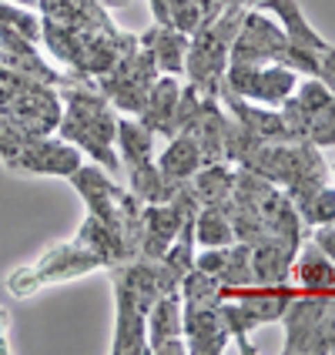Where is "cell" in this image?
I'll use <instances>...</instances> for the list:
<instances>
[{
  "label": "cell",
  "mask_w": 335,
  "mask_h": 355,
  "mask_svg": "<svg viewBox=\"0 0 335 355\" xmlns=\"http://www.w3.org/2000/svg\"><path fill=\"white\" fill-rule=\"evenodd\" d=\"M64 111H60V138L71 141L74 148L87 151L104 171L118 175L121 158L114 155V138H118V107L101 94L91 78L67 74V80L58 87Z\"/></svg>",
  "instance_id": "cell-1"
},
{
  "label": "cell",
  "mask_w": 335,
  "mask_h": 355,
  "mask_svg": "<svg viewBox=\"0 0 335 355\" xmlns=\"http://www.w3.org/2000/svg\"><path fill=\"white\" fill-rule=\"evenodd\" d=\"M248 7L228 3L212 24L198 27L188 40V58H184V74L188 80L201 87V94L218 98V84L228 71V54H232V40H235L241 17Z\"/></svg>",
  "instance_id": "cell-2"
},
{
  "label": "cell",
  "mask_w": 335,
  "mask_h": 355,
  "mask_svg": "<svg viewBox=\"0 0 335 355\" xmlns=\"http://www.w3.org/2000/svg\"><path fill=\"white\" fill-rule=\"evenodd\" d=\"M0 161L10 171L24 175H58L71 178L80 164V148L51 135H27V131H0Z\"/></svg>",
  "instance_id": "cell-3"
},
{
  "label": "cell",
  "mask_w": 335,
  "mask_h": 355,
  "mask_svg": "<svg viewBox=\"0 0 335 355\" xmlns=\"http://www.w3.org/2000/svg\"><path fill=\"white\" fill-rule=\"evenodd\" d=\"M94 268H104V261H101L87 245H80L78 238L58 241V245L47 248L37 261H31V265H24L17 272H10V275H7V292L17 298H27V295H34L37 288H44V285L67 282V278H80V275H87V272H94Z\"/></svg>",
  "instance_id": "cell-4"
},
{
  "label": "cell",
  "mask_w": 335,
  "mask_h": 355,
  "mask_svg": "<svg viewBox=\"0 0 335 355\" xmlns=\"http://www.w3.org/2000/svg\"><path fill=\"white\" fill-rule=\"evenodd\" d=\"M158 74L161 71H158V64H155V54L138 44V51H131L124 60H118L114 71L101 74L94 80V87L118 107V114L138 118L148 94H151V87H155V80H158Z\"/></svg>",
  "instance_id": "cell-5"
},
{
  "label": "cell",
  "mask_w": 335,
  "mask_h": 355,
  "mask_svg": "<svg viewBox=\"0 0 335 355\" xmlns=\"http://www.w3.org/2000/svg\"><path fill=\"white\" fill-rule=\"evenodd\" d=\"M218 87H228L238 98L265 104V107H282V101L298 87V74L285 64H255V67L228 64Z\"/></svg>",
  "instance_id": "cell-6"
},
{
  "label": "cell",
  "mask_w": 335,
  "mask_h": 355,
  "mask_svg": "<svg viewBox=\"0 0 335 355\" xmlns=\"http://www.w3.org/2000/svg\"><path fill=\"white\" fill-rule=\"evenodd\" d=\"M71 184L87 201V215H94L98 221H104L108 228H114L124 238V211H128L131 191L121 188L111 178V171H104L101 164H80L71 175Z\"/></svg>",
  "instance_id": "cell-7"
},
{
  "label": "cell",
  "mask_w": 335,
  "mask_h": 355,
  "mask_svg": "<svg viewBox=\"0 0 335 355\" xmlns=\"http://www.w3.org/2000/svg\"><path fill=\"white\" fill-rule=\"evenodd\" d=\"M285 31L282 24L265 17L261 10H245L241 27H238L235 40H232V54L228 64H241V67H255V64H282L285 54Z\"/></svg>",
  "instance_id": "cell-8"
},
{
  "label": "cell",
  "mask_w": 335,
  "mask_h": 355,
  "mask_svg": "<svg viewBox=\"0 0 335 355\" xmlns=\"http://www.w3.org/2000/svg\"><path fill=\"white\" fill-rule=\"evenodd\" d=\"M181 336L191 355H221L228 352L232 342L228 322L218 305H205V309L181 305Z\"/></svg>",
  "instance_id": "cell-9"
},
{
  "label": "cell",
  "mask_w": 335,
  "mask_h": 355,
  "mask_svg": "<svg viewBox=\"0 0 335 355\" xmlns=\"http://www.w3.org/2000/svg\"><path fill=\"white\" fill-rule=\"evenodd\" d=\"M181 336V292H164L148 312V355H184Z\"/></svg>",
  "instance_id": "cell-10"
},
{
  "label": "cell",
  "mask_w": 335,
  "mask_h": 355,
  "mask_svg": "<svg viewBox=\"0 0 335 355\" xmlns=\"http://www.w3.org/2000/svg\"><path fill=\"white\" fill-rule=\"evenodd\" d=\"M292 285L298 292H335V261L309 235L292 258Z\"/></svg>",
  "instance_id": "cell-11"
},
{
  "label": "cell",
  "mask_w": 335,
  "mask_h": 355,
  "mask_svg": "<svg viewBox=\"0 0 335 355\" xmlns=\"http://www.w3.org/2000/svg\"><path fill=\"white\" fill-rule=\"evenodd\" d=\"M178 94H181V84H178L175 74H158L151 94L141 107L138 121L155 135V138H171V118H175V107H178Z\"/></svg>",
  "instance_id": "cell-12"
},
{
  "label": "cell",
  "mask_w": 335,
  "mask_h": 355,
  "mask_svg": "<svg viewBox=\"0 0 335 355\" xmlns=\"http://www.w3.org/2000/svg\"><path fill=\"white\" fill-rule=\"evenodd\" d=\"M188 34H181L175 27H161L155 24L151 31H144L138 37L141 47H148L155 54V64H158L161 74H184V58H188Z\"/></svg>",
  "instance_id": "cell-13"
},
{
  "label": "cell",
  "mask_w": 335,
  "mask_h": 355,
  "mask_svg": "<svg viewBox=\"0 0 335 355\" xmlns=\"http://www.w3.org/2000/svg\"><path fill=\"white\" fill-rule=\"evenodd\" d=\"M255 10L272 14V17L282 20V31H285V40H289V44H302V47H312V51H325V47H329V40L318 37L316 31L309 27V20L302 17L298 0H258Z\"/></svg>",
  "instance_id": "cell-14"
},
{
  "label": "cell",
  "mask_w": 335,
  "mask_h": 355,
  "mask_svg": "<svg viewBox=\"0 0 335 355\" xmlns=\"http://www.w3.org/2000/svg\"><path fill=\"white\" fill-rule=\"evenodd\" d=\"M158 161V171L164 178H175V181H188L195 178V171L201 168V148L191 131H181V135H171L164 151L155 155Z\"/></svg>",
  "instance_id": "cell-15"
},
{
  "label": "cell",
  "mask_w": 335,
  "mask_h": 355,
  "mask_svg": "<svg viewBox=\"0 0 335 355\" xmlns=\"http://www.w3.org/2000/svg\"><path fill=\"white\" fill-rule=\"evenodd\" d=\"M195 241L198 248H225L235 241L232 218L221 205H201L195 211Z\"/></svg>",
  "instance_id": "cell-16"
},
{
  "label": "cell",
  "mask_w": 335,
  "mask_h": 355,
  "mask_svg": "<svg viewBox=\"0 0 335 355\" xmlns=\"http://www.w3.org/2000/svg\"><path fill=\"white\" fill-rule=\"evenodd\" d=\"M298 218H302V225L305 228H316V225H332L335 221V184H322L316 195H309L305 205H298L295 208Z\"/></svg>",
  "instance_id": "cell-17"
},
{
  "label": "cell",
  "mask_w": 335,
  "mask_h": 355,
  "mask_svg": "<svg viewBox=\"0 0 335 355\" xmlns=\"http://www.w3.org/2000/svg\"><path fill=\"white\" fill-rule=\"evenodd\" d=\"M309 141L316 148H322V151L335 148V94L312 114V121H309Z\"/></svg>",
  "instance_id": "cell-18"
},
{
  "label": "cell",
  "mask_w": 335,
  "mask_h": 355,
  "mask_svg": "<svg viewBox=\"0 0 335 355\" xmlns=\"http://www.w3.org/2000/svg\"><path fill=\"white\" fill-rule=\"evenodd\" d=\"M316 78L335 94V47H332V44L322 51V60H318V74H316Z\"/></svg>",
  "instance_id": "cell-19"
},
{
  "label": "cell",
  "mask_w": 335,
  "mask_h": 355,
  "mask_svg": "<svg viewBox=\"0 0 335 355\" xmlns=\"http://www.w3.org/2000/svg\"><path fill=\"white\" fill-rule=\"evenodd\" d=\"M309 238H312L318 248H322V252H325V255L335 261V221H332V225H316Z\"/></svg>",
  "instance_id": "cell-20"
},
{
  "label": "cell",
  "mask_w": 335,
  "mask_h": 355,
  "mask_svg": "<svg viewBox=\"0 0 335 355\" xmlns=\"http://www.w3.org/2000/svg\"><path fill=\"white\" fill-rule=\"evenodd\" d=\"M14 352V342H10V315L0 309V355Z\"/></svg>",
  "instance_id": "cell-21"
},
{
  "label": "cell",
  "mask_w": 335,
  "mask_h": 355,
  "mask_svg": "<svg viewBox=\"0 0 335 355\" xmlns=\"http://www.w3.org/2000/svg\"><path fill=\"white\" fill-rule=\"evenodd\" d=\"M241 3H245V7H255L258 0H241Z\"/></svg>",
  "instance_id": "cell-22"
},
{
  "label": "cell",
  "mask_w": 335,
  "mask_h": 355,
  "mask_svg": "<svg viewBox=\"0 0 335 355\" xmlns=\"http://www.w3.org/2000/svg\"><path fill=\"white\" fill-rule=\"evenodd\" d=\"M329 168H332V175H335V161H332V164H329Z\"/></svg>",
  "instance_id": "cell-23"
}]
</instances>
